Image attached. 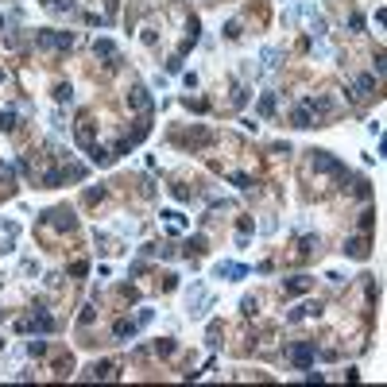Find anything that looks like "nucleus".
<instances>
[{
    "label": "nucleus",
    "mask_w": 387,
    "mask_h": 387,
    "mask_svg": "<svg viewBox=\"0 0 387 387\" xmlns=\"http://www.w3.org/2000/svg\"><path fill=\"white\" fill-rule=\"evenodd\" d=\"M344 252H348V256H356V259H364V256H368V244H364V240H348Z\"/></svg>",
    "instance_id": "f257e3e1"
},
{
    "label": "nucleus",
    "mask_w": 387,
    "mask_h": 387,
    "mask_svg": "<svg viewBox=\"0 0 387 387\" xmlns=\"http://www.w3.org/2000/svg\"><path fill=\"white\" fill-rule=\"evenodd\" d=\"M291 356H295V364H310V356H314V348H306V344H302V348H295Z\"/></svg>",
    "instance_id": "f03ea898"
},
{
    "label": "nucleus",
    "mask_w": 387,
    "mask_h": 387,
    "mask_svg": "<svg viewBox=\"0 0 387 387\" xmlns=\"http://www.w3.org/2000/svg\"><path fill=\"white\" fill-rule=\"evenodd\" d=\"M372 93V78H356V97H368Z\"/></svg>",
    "instance_id": "7ed1b4c3"
},
{
    "label": "nucleus",
    "mask_w": 387,
    "mask_h": 387,
    "mask_svg": "<svg viewBox=\"0 0 387 387\" xmlns=\"http://www.w3.org/2000/svg\"><path fill=\"white\" fill-rule=\"evenodd\" d=\"M0 128H4V132L16 128V113H0Z\"/></svg>",
    "instance_id": "20e7f679"
}]
</instances>
